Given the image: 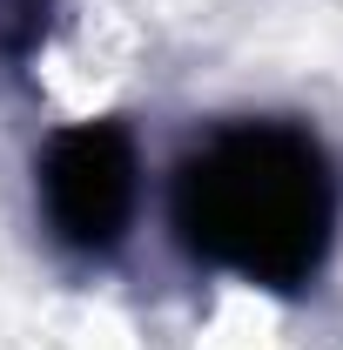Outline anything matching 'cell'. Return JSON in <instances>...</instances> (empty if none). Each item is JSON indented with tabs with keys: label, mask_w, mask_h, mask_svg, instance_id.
Listing matches in <instances>:
<instances>
[{
	"label": "cell",
	"mask_w": 343,
	"mask_h": 350,
	"mask_svg": "<svg viewBox=\"0 0 343 350\" xmlns=\"http://www.w3.org/2000/svg\"><path fill=\"white\" fill-rule=\"evenodd\" d=\"M182 250L262 290H303L337 236V169L297 122L209 129L169 182Z\"/></svg>",
	"instance_id": "cell-1"
},
{
	"label": "cell",
	"mask_w": 343,
	"mask_h": 350,
	"mask_svg": "<svg viewBox=\"0 0 343 350\" xmlns=\"http://www.w3.org/2000/svg\"><path fill=\"white\" fill-rule=\"evenodd\" d=\"M47 236L74 256H115L141 209V155L122 122H74L47 135L34 162Z\"/></svg>",
	"instance_id": "cell-2"
}]
</instances>
